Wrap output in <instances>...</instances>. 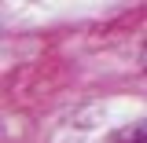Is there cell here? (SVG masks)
<instances>
[{
  "instance_id": "1",
  "label": "cell",
  "mask_w": 147,
  "mask_h": 143,
  "mask_svg": "<svg viewBox=\"0 0 147 143\" xmlns=\"http://www.w3.org/2000/svg\"><path fill=\"white\" fill-rule=\"evenodd\" d=\"M118 143H147V121L144 125H129L121 136H118Z\"/></svg>"
}]
</instances>
